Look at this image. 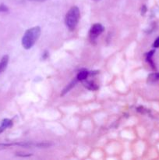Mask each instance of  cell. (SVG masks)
I'll return each mask as SVG.
<instances>
[{
  "mask_svg": "<svg viewBox=\"0 0 159 160\" xmlns=\"http://www.w3.org/2000/svg\"><path fill=\"white\" fill-rule=\"evenodd\" d=\"M41 35V28L39 27H34L24 33L22 38V45L25 49H30L34 46V44L38 40Z\"/></svg>",
  "mask_w": 159,
  "mask_h": 160,
  "instance_id": "1",
  "label": "cell"
},
{
  "mask_svg": "<svg viewBox=\"0 0 159 160\" xmlns=\"http://www.w3.org/2000/svg\"><path fill=\"white\" fill-rule=\"evenodd\" d=\"M80 17V12L79 8L76 6H73L70 8L65 18V23L67 28L70 30H74L79 22Z\"/></svg>",
  "mask_w": 159,
  "mask_h": 160,
  "instance_id": "2",
  "label": "cell"
},
{
  "mask_svg": "<svg viewBox=\"0 0 159 160\" xmlns=\"http://www.w3.org/2000/svg\"><path fill=\"white\" fill-rule=\"evenodd\" d=\"M104 31V28L100 23H95L91 27L90 31V35L92 39H95L101 34Z\"/></svg>",
  "mask_w": 159,
  "mask_h": 160,
  "instance_id": "3",
  "label": "cell"
},
{
  "mask_svg": "<svg viewBox=\"0 0 159 160\" xmlns=\"http://www.w3.org/2000/svg\"><path fill=\"white\" fill-rule=\"evenodd\" d=\"M12 122L11 120H9V119H4V120L2 121L1 125H0V134L2 133L6 128H9L10 127H12Z\"/></svg>",
  "mask_w": 159,
  "mask_h": 160,
  "instance_id": "4",
  "label": "cell"
},
{
  "mask_svg": "<svg viewBox=\"0 0 159 160\" xmlns=\"http://www.w3.org/2000/svg\"><path fill=\"white\" fill-rule=\"evenodd\" d=\"M77 81H78V80H74V81H72L71 82H70V84H68V85H67L66 87H65V88L63 89V91H62V94H61V95H62V96H63V95H65V94H66L67 92H70V90H71V89L73 88V87H74L75 84H76V82H77Z\"/></svg>",
  "mask_w": 159,
  "mask_h": 160,
  "instance_id": "5",
  "label": "cell"
},
{
  "mask_svg": "<svg viewBox=\"0 0 159 160\" xmlns=\"http://www.w3.org/2000/svg\"><path fill=\"white\" fill-rule=\"evenodd\" d=\"M88 72L86 71V70H83V71H80L77 74V80L78 81H84L88 77Z\"/></svg>",
  "mask_w": 159,
  "mask_h": 160,
  "instance_id": "6",
  "label": "cell"
},
{
  "mask_svg": "<svg viewBox=\"0 0 159 160\" xmlns=\"http://www.w3.org/2000/svg\"><path fill=\"white\" fill-rule=\"evenodd\" d=\"M159 80V73H151L148 77V81L151 82H154V81H157Z\"/></svg>",
  "mask_w": 159,
  "mask_h": 160,
  "instance_id": "7",
  "label": "cell"
},
{
  "mask_svg": "<svg viewBox=\"0 0 159 160\" xmlns=\"http://www.w3.org/2000/svg\"><path fill=\"white\" fill-rule=\"evenodd\" d=\"M85 84V87H87V88L88 89H90V90H96L97 88H98V87H97V85L96 84H94L93 82H87L86 83V84Z\"/></svg>",
  "mask_w": 159,
  "mask_h": 160,
  "instance_id": "8",
  "label": "cell"
},
{
  "mask_svg": "<svg viewBox=\"0 0 159 160\" xmlns=\"http://www.w3.org/2000/svg\"><path fill=\"white\" fill-rule=\"evenodd\" d=\"M7 11H8V8H7V6H5L4 4L0 5V12H7Z\"/></svg>",
  "mask_w": 159,
  "mask_h": 160,
  "instance_id": "9",
  "label": "cell"
},
{
  "mask_svg": "<svg viewBox=\"0 0 159 160\" xmlns=\"http://www.w3.org/2000/svg\"><path fill=\"white\" fill-rule=\"evenodd\" d=\"M153 47H154V48H159V38H157L154 41V44H153Z\"/></svg>",
  "mask_w": 159,
  "mask_h": 160,
  "instance_id": "10",
  "label": "cell"
},
{
  "mask_svg": "<svg viewBox=\"0 0 159 160\" xmlns=\"http://www.w3.org/2000/svg\"><path fill=\"white\" fill-rule=\"evenodd\" d=\"M27 1H31V2H44L45 0H27Z\"/></svg>",
  "mask_w": 159,
  "mask_h": 160,
  "instance_id": "11",
  "label": "cell"
},
{
  "mask_svg": "<svg viewBox=\"0 0 159 160\" xmlns=\"http://www.w3.org/2000/svg\"><path fill=\"white\" fill-rule=\"evenodd\" d=\"M3 71H4V70H3V69H2V66L0 65V73H1L2 72H3Z\"/></svg>",
  "mask_w": 159,
  "mask_h": 160,
  "instance_id": "12",
  "label": "cell"
}]
</instances>
